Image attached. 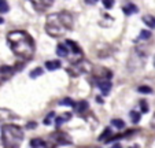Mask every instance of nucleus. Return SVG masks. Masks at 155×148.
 Returning <instances> with one entry per match:
<instances>
[{"mask_svg":"<svg viewBox=\"0 0 155 148\" xmlns=\"http://www.w3.org/2000/svg\"><path fill=\"white\" fill-rule=\"evenodd\" d=\"M36 126H37V123H36V122H29V123H28V128H29V129H35Z\"/></svg>","mask_w":155,"mask_h":148,"instance_id":"bb28decb","label":"nucleus"},{"mask_svg":"<svg viewBox=\"0 0 155 148\" xmlns=\"http://www.w3.org/2000/svg\"><path fill=\"white\" fill-rule=\"evenodd\" d=\"M54 117H55V113H50V114H48V115H47V118L44 119V125H50L51 122H52Z\"/></svg>","mask_w":155,"mask_h":148,"instance_id":"b1692460","label":"nucleus"},{"mask_svg":"<svg viewBox=\"0 0 155 148\" xmlns=\"http://www.w3.org/2000/svg\"><path fill=\"white\" fill-rule=\"evenodd\" d=\"M41 74H43V69H41V67H37V69L30 71V78H36V77L41 76Z\"/></svg>","mask_w":155,"mask_h":148,"instance_id":"412c9836","label":"nucleus"},{"mask_svg":"<svg viewBox=\"0 0 155 148\" xmlns=\"http://www.w3.org/2000/svg\"><path fill=\"white\" fill-rule=\"evenodd\" d=\"M151 126L155 129V114H154V117H152V119H151Z\"/></svg>","mask_w":155,"mask_h":148,"instance_id":"c85d7f7f","label":"nucleus"},{"mask_svg":"<svg viewBox=\"0 0 155 148\" xmlns=\"http://www.w3.org/2000/svg\"><path fill=\"white\" fill-rule=\"evenodd\" d=\"M70 118H71V113H66V114H63V115H61V117H56V119H55L56 128H59V126H61L63 122L70 121Z\"/></svg>","mask_w":155,"mask_h":148,"instance_id":"f8f14e48","label":"nucleus"},{"mask_svg":"<svg viewBox=\"0 0 155 148\" xmlns=\"http://www.w3.org/2000/svg\"><path fill=\"white\" fill-rule=\"evenodd\" d=\"M10 48L21 59H30L35 54V41L24 30H14L7 35Z\"/></svg>","mask_w":155,"mask_h":148,"instance_id":"f257e3e1","label":"nucleus"},{"mask_svg":"<svg viewBox=\"0 0 155 148\" xmlns=\"http://www.w3.org/2000/svg\"><path fill=\"white\" fill-rule=\"evenodd\" d=\"M8 10H10V7H8L7 0H0V12L6 14V12H8Z\"/></svg>","mask_w":155,"mask_h":148,"instance_id":"a211bd4d","label":"nucleus"},{"mask_svg":"<svg viewBox=\"0 0 155 148\" xmlns=\"http://www.w3.org/2000/svg\"><path fill=\"white\" fill-rule=\"evenodd\" d=\"M140 106H141V111H143L144 114L148 113V106H147V102H146V100H140Z\"/></svg>","mask_w":155,"mask_h":148,"instance_id":"a878e982","label":"nucleus"},{"mask_svg":"<svg viewBox=\"0 0 155 148\" xmlns=\"http://www.w3.org/2000/svg\"><path fill=\"white\" fill-rule=\"evenodd\" d=\"M51 137H55L54 140H56V144H59V143H63V144H68V143H70V140H69V136L66 133L56 132V133L51 134Z\"/></svg>","mask_w":155,"mask_h":148,"instance_id":"1a4fd4ad","label":"nucleus"},{"mask_svg":"<svg viewBox=\"0 0 155 148\" xmlns=\"http://www.w3.org/2000/svg\"><path fill=\"white\" fill-rule=\"evenodd\" d=\"M96 102L97 103H103V99L102 97H96Z\"/></svg>","mask_w":155,"mask_h":148,"instance_id":"c756f323","label":"nucleus"},{"mask_svg":"<svg viewBox=\"0 0 155 148\" xmlns=\"http://www.w3.org/2000/svg\"><path fill=\"white\" fill-rule=\"evenodd\" d=\"M33 3V6L36 7V8L38 10H44L47 8V7H50L51 4L54 3V0H30Z\"/></svg>","mask_w":155,"mask_h":148,"instance_id":"423d86ee","label":"nucleus"},{"mask_svg":"<svg viewBox=\"0 0 155 148\" xmlns=\"http://www.w3.org/2000/svg\"><path fill=\"white\" fill-rule=\"evenodd\" d=\"M102 3H103V6H104L106 8L110 10L113 6H114V0H102Z\"/></svg>","mask_w":155,"mask_h":148,"instance_id":"5701e85b","label":"nucleus"},{"mask_svg":"<svg viewBox=\"0 0 155 148\" xmlns=\"http://www.w3.org/2000/svg\"><path fill=\"white\" fill-rule=\"evenodd\" d=\"M148 38H151V32H148V30H141L140 35H139V37L136 38V41H140V40H148Z\"/></svg>","mask_w":155,"mask_h":148,"instance_id":"dca6fc26","label":"nucleus"},{"mask_svg":"<svg viewBox=\"0 0 155 148\" xmlns=\"http://www.w3.org/2000/svg\"><path fill=\"white\" fill-rule=\"evenodd\" d=\"M122 11H124V14H125V15H132V14L139 12V8L135 6V4L129 3V4H126L125 7H122Z\"/></svg>","mask_w":155,"mask_h":148,"instance_id":"9d476101","label":"nucleus"},{"mask_svg":"<svg viewBox=\"0 0 155 148\" xmlns=\"http://www.w3.org/2000/svg\"><path fill=\"white\" fill-rule=\"evenodd\" d=\"M110 139H111V129L107 128L104 132H103L102 136H99V140H102V141L108 143V140H110Z\"/></svg>","mask_w":155,"mask_h":148,"instance_id":"2eb2a0df","label":"nucleus"},{"mask_svg":"<svg viewBox=\"0 0 155 148\" xmlns=\"http://www.w3.org/2000/svg\"><path fill=\"white\" fill-rule=\"evenodd\" d=\"M137 90H139L140 93H151V92H152V89H151L150 87H139Z\"/></svg>","mask_w":155,"mask_h":148,"instance_id":"393cba45","label":"nucleus"},{"mask_svg":"<svg viewBox=\"0 0 155 148\" xmlns=\"http://www.w3.org/2000/svg\"><path fill=\"white\" fill-rule=\"evenodd\" d=\"M143 22L146 23L150 29H154L155 28V18L152 15H144L143 17Z\"/></svg>","mask_w":155,"mask_h":148,"instance_id":"4468645a","label":"nucleus"},{"mask_svg":"<svg viewBox=\"0 0 155 148\" xmlns=\"http://www.w3.org/2000/svg\"><path fill=\"white\" fill-rule=\"evenodd\" d=\"M99 0H85V3L87 4H95V3H97Z\"/></svg>","mask_w":155,"mask_h":148,"instance_id":"cd10ccee","label":"nucleus"},{"mask_svg":"<svg viewBox=\"0 0 155 148\" xmlns=\"http://www.w3.org/2000/svg\"><path fill=\"white\" fill-rule=\"evenodd\" d=\"M97 87L100 88L102 93L106 96L108 95V92L111 89V82H110V80H102V81H97Z\"/></svg>","mask_w":155,"mask_h":148,"instance_id":"0eeeda50","label":"nucleus"},{"mask_svg":"<svg viewBox=\"0 0 155 148\" xmlns=\"http://www.w3.org/2000/svg\"><path fill=\"white\" fill-rule=\"evenodd\" d=\"M61 66H62L61 61H48V62H45V69L50 70V71L59 69Z\"/></svg>","mask_w":155,"mask_h":148,"instance_id":"ddd939ff","label":"nucleus"},{"mask_svg":"<svg viewBox=\"0 0 155 148\" xmlns=\"http://www.w3.org/2000/svg\"><path fill=\"white\" fill-rule=\"evenodd\" d=\"M66 45H68L69 51H70L71 54H74V55H76L78 59L82 58V51H81V48H80V47L77 45V44L74 43L73 40H66ZM69 58H70V56H69Z\"/></svg>","mask_w":155,"mask_h":148,"instance_id":"39448f33","label":"nucleus"},{"mask_svg":"<svg viewBox=\"0 0 155 148\" xmlns=\"http://www.w3.org/2000/svg\"><path fill=\"white\" fill-rule=\"evenodd\" d=\"M2 140L4 147H18L24 140V130L17 125H4L2 128Z\"/></svg>","mask_w":155,"mask_h":148,"instance_id":"7ed1b4c3","label":"nucleus"},{"mask_svg":"<svg viewBox=\"0 0 155 148\" xmlns=\"http://www.w3.org/2000/svg\"><path fill=\"white\" fill-rule=\"evenodd\" d=\"M111 125L118 129H124L125 128V122L122 119H111Z\"/></svg>","mask_w":155,"mask_h":148,"instance_id":"6ab92c4d","label":"nucleus"},{"mask_svg":"<svg viewBox=\"0 0 155 148\" xmlns=\"http://www.w3.org/2000/svg\"><path fill=\"white\" fill-rule=\"evenodd\" d=\"M56 54H58L61 58H69V56H70V51H69L66 44H59V45L56 47Z\"/></svg>","mask_w":155,"mask_h":148,"instance_id":"6e6552de","label":"nucleus"},{"mask_svg":"<svg viewBox=\"0 0 155 148\" xmlns=\"http://www.w3.org/2000/svg\"><path fill=\"white\" fill-rule=\"evenodd\" d=\"M4 22V19H3V18H0V23H3Z\"/></svg>","mask_w":155,"mask_h":148,"instance_id":"7c9ffc66","label":"nucleus"},{"mask_svg":"<svg viewBox=\"0 0 155 148\" xmlns=\"http://www.w3.org/2000/svg\"><path fill=\"white\" fill-rule=\"evenodd\" d=\"M30 147H47V143L40 139H35L30 141Z\"/></svg>","mask_w":155,"mask_h":148,"instance_id":"f3484780","label":"nucleus"},{"mask_svg":"<svg viewBox=\"0 0 155 148\" xmlns=\"http://www.w3.org/2000/svg\"><path fill=\"white\" fill-rule=\"evenodd\" d=\"M61 106H71V107H73L74 102L70 97H66V99H63V100H61Z\"/></svg>","mask_w":155,"mask_h":148,"instance_id":"4be33fe9","label":"nucleus"},{"mask_svg":"<svg viewBox=\"0 0 155 148\" xmlns=\"http://www.w3.org/2000/svg\"><path fill=\"white\" fill-rule=\"evenodd\" d=\"M140 114L137 113V111H130V119L133 123H139V121H140Z\"/></svg>","mask_w":155,"mask_h":148,"instance_id":"aec40b11","label":"nucleus"},{"mask_svg":"<svg viewBox=\"0 0 155 148\" xmlns=\"http://www.w3.org/2000/svg\"><path fill=\"white\" fill-rule=\"evenodd\" d=\"M73 28V17L68 11L50 14L45 22V30L52 37H62L68 30Z\"/></svg>","mask_w":155,"mask_h":148,"instance_id":"f03ea898","label":"nucleus"},{"mask_svg":"<svg viewBox=\"0 0 155 148\" xmlns=\"http://www.w3.org/2000/svg\"><path fill=\"white\" fill-rule=\"evenodd\" d=\"M74 108H76V111L78 114H84L85 111L88 110V103L85 102V100H82V102H78V103H74L73 106Z\"/></svg>","mask_w":155,"mask_h":148,"instance_id":"9b49d317","label":"nucleus"},{"mask_svg":"<svg viewBox=\"0 0 155 148\" xmlns=\"http://www.w3.org/2000/svg\"><path fill=\"white\" fill-rule=\"evenodd\" d=\"M92 77H94L97 82V81H102V80H110L113 77V73H111V70L106 69V67L96 66L92 70Z\"/></svg>","mask_w":155,"mask_h":148,"instance_id":"20e7f679","label":"nucleus"}]
</instances>
